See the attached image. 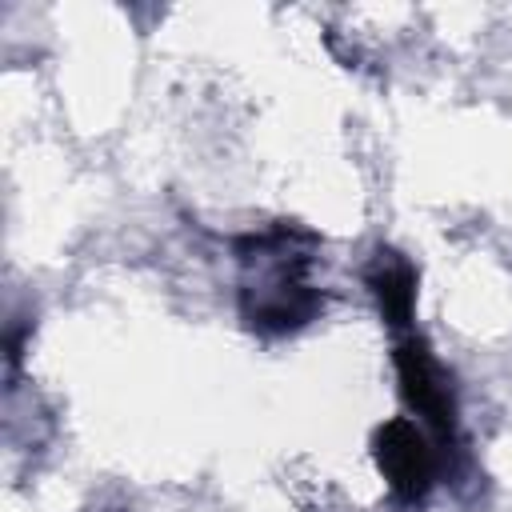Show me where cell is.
Instances as JSON below:
<instances>
[{
	"mask_svg": "<svg viewBox=\"0 0 512 512\" xmlns=\"http://www.w3.org/2000/svg\"><path fill=\"white\" fill-rule=\"evenodd\" d=\"M396 376H400L404 400L420 412V420H424L440 440H452V436H456L452 388H448L440 364L428 356V348H424L416 336H404V340L396 344Z\"/></svg>",
	"mask_w": 512,
	"mask_h": 512,
	"instance_id": "2",
	"label": "cell"
},
{
	"mask_svg": "<svg viewBox=\"0 0 512 512\" xmlns=\"http://www.w3.org/2000/svg\"><path fill=\"white\" fill-rule=\"evenodd\" d=\"M368 288L384 312V320L392 328H408L412 312H416V272L412 264L396 260V256H380L376 268L368 272Z\"/></svg>",
	"mask_w": 512,
	"mask_h": 512,
	"instance_id": "3",
	"label": "cell"
},
{
	"mask_svg": "<svg viewBox=\"0 0 512 512\" xmlns=\"http://www.w3.org/2000/svg\"><path fill=\"white\" fill-rule=\"evenodd\" d=\"M376 464L400 504H420L436 480V452L420 424L396 416L376 428Z\"/></svg>",
	"mask_w": 512,
	"mask_h": 512,
	"instance_id": "1",
	"label": "cell"
}]
</instances>
